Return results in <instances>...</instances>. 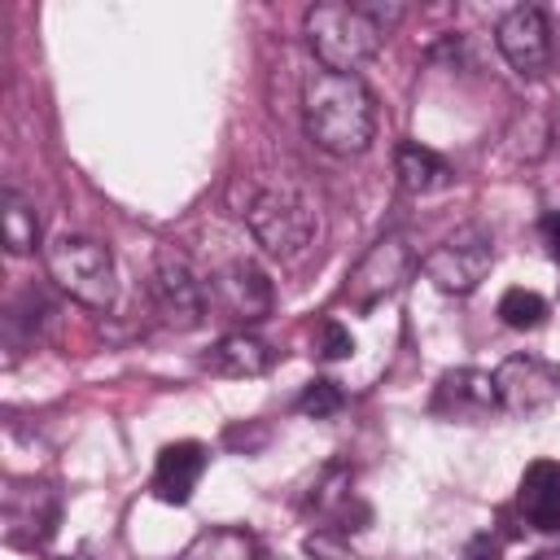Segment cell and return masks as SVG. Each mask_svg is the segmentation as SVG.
<instances>
[{"instance_id":"cell-23","label":"cell","mask_w":560,"mask_h":560,"mask_svg":"<svg viewBox=\"0 0 560 560\" xmlns=\"http://www.w3.org/2000/svg\"><path fill=\"white\" fill-rule=\"evenodd\" d=\"M464 560H499V547L490 542V534H481V538H472V542H468Z\"/></svg>"},{"instance_id":"cell-16","label":"cell","mask_w":560,"mask_h":560,"mask_svg":"<svg viewBox=\"0 0 560 560\" xmlns=\"http://www.w3.org/2000/svg\"><path fill=\"white\" fill-rule=\"evenodd\" d=\"M394 171H398V184L411 197H424V192H438V188L451 184V166L433 149H424L420 140H402L394 149Z\"/></svg>"},{"instance_id":"cell-27","label":"cell","mask_w":560,"mask_h":560,"mask_svg":"<svg viewBox=\"0 0 560 560\" xmlns=\"http://www.w3.org/2000/svg\"><path fill=\"white\" fill-rule=\"evenodd\" d=\"M52 560H66V556H52Z\"/></svg>"},{"instance_id":"cell-13","label":"cell","mask_w":560,"mask_h":560,"mask_svg":"<svg viewBox=\"0 0 560 560\" xmlns=\"http://www.w3.org/2000/svg\"><path fill=\"white\" fill-rule=\"evenodd\" d=\"M516 508H521L529 529H538V534H556L560 529V464L556 459H534L521 472Z\"/></svg>"},{"instance_id":"cell-17","label":"cell","mask_w":560,"mask_h":560,"mask_svg":"<svg viewBox=\"0 0 560 560\" xmlns=\"http://www.w3.org/2000/svg\"><path fill=\"white\" fill-rule=\"evenodd\" d=\"M0 236H4V249L9 254H35L39 249L35 206L13 184H4V192H0Z\"/></svg>"},{"instance_id":"cell-26","label":"cell","mask_w":560,"mask_h":560,"mask_svg":"<svg viewBox=\"0 0 560 560\" xmlns=\"http://www.w3.org/2000/svg\"><path fill=\"white\" fill-rule=\"evenodd\" d=\"M556 131H560V105H556Z\"/></svg>"},{"instance_id":"cell-25","label":"cell","mask_w":560,"mask_h":560,"mask_svg":"<svg viewBox=\"0 0 560 560\" xmlns=\"http://www.w3.org/2000/svg\"><path fill=\"white\" fill-rule=\"evenodd\" d=\"M525 560H560V551H534V556H525Z\"/></svg>"},{"instance_id":"cell-22","label":"cell","mask_w":560,"mask_h":560,"mask_svg":"<svg viewBox=\"0 0 560 560\" xmlns=\"http://www.w3.org/2000/svg\"><path fill=\"white\" fill-rule=\"evenodd\" d=\"M306 556H311V560H359L354 551L341 547L337 534H311V538H306Z\"/></svg>"},{"instance_id":"cell-20","label":"cell","mask_w":560,"mask_h":560,"mask_svg":"<svg viewBox=\"0 0 560 560\" xmlns=\"http://www.w3.org/2000/svg\"><path fill=\"white\" fill-rule=\"evenodd\" d=\"M341 402H346L341 385L319 376V381H311V385L302 389V398H298V411H302V416H311V420H324V416L341 411Z\"/></svg>"},{"instance_id":"cell-15","label":"cell","mask_w":560,"mask_h":560,"mask_svg":"<svg viewBox=\"0 0 560 560\" xmlns=\"http://www.w3.org/2000/svg\"><path fill=\"white\" fill-rule=\"evenodd\" d=\"M271 363H276V350H271L267 341H258L254 332H245V328L219 337V341L210 346V354L201 359V368H206L210 376H228V381L262 376V372H271Z\"/></svg>"},{"instance_id":"cell-7","label":"cell","mask_w":560,"mask_h":560,"mask_svg":"<svg viewBox=\"0 0 560 560\" xmlns=\"http://www.w3.org/2000/svg\"><path fill=\"white\" fill-rule=\"evenodd\" d=\"M494 267V245L481 228H459L451 236H442L424 258H420V271L442 289V293H472Z\"/></svg>"},{"instance_id":"cell-24","label":"cell","mask_w":560,"mask_h":560,"mask_svg":"<svg viewBox=\"0 0 560 560\" xmlns=\"http://www.w3.org/2000/svg\"><path fill=\"white\" fill-rule=\"evenodd\" d=\"M542 241H547L551 258L560 262V214H547V219H542Z\"/></svg>"},{"instance_id":"cell-18","label":"cell","mask_w":560,"mask_h":560,"mask_svg":"<svg viewBox=\"0 0 560 560\" xmlns=\"http://www.w3.org/2000/svg\"><path fill=\"white\" fill-rule=\"evenodd\" d=\"M184 560H258V542L249 529L236 525H219L192 538V547L184 551Z\"/></svg>"},{"instance_id":"cell-10","label":"cell","mask_w":560,"mask_h":560,"mask_svg":"<svg viewBox=\"0 0 560 560\" xmlns=\"http://www.w3.org/2000/svg\"><path fill=\"white\" fill-rule=\"evenodd\" d=\"M210 302L223 311V319L236 324H258L271 315V280L254 258H232L210 276Z\"/></svg>"},{"instance_id":"cell-12","label":"cell","mask_w":560,"mask_h":560,"mask_svg":"<svg viewBox=\"0 0 560 560\" xmlns=\"http://www.w3.org/2000/svg\"><path fill=\"white\" fill-rule=\"evenodd\" d=\"M499 407V394H494V376L481 372V368H451L438 376V389H433V402L429 411L442 416V420H481Z\"/></svg>"},{"instance_id":"cell-3","label":"cell","mask_w":560,"mask_h":560,"mask_svg":"<svg viewBox=\"0 0 560 560\" xmlns=\"http://www.w3.org/2000/svg\"><path fill=\"white\" fill-rule=\"evenodd\" d=\"M245 228L267 258L298 262L319 236V206L298 179H276L249 197Z\"/></svg>"},{"instance_id":"cell-8","label":"cell","mask_w":560,"mask_h":560,"mask_svg":"<svg viewBox=\"0 0 560 560\" xmlns=\"http://www.w3.org/2000/svg\"><path fill=\"white\" fill-rule=\"evenodd\" d=\"M494 394L508 416H534L560 398V363L542 354H508L494 372Z\"/></svg>"},{"instance_id":"cell-6","label":"cell","mask_w":560,"mask_h":560,"mask_svg":"<svg viewBox=\"0 0 560 560\" xmlns=\"http://www.w3.org/2000/svg\"><path fill=\"white\" fill-rule=\"evenodd\" d=\"M149 298H153V306H158L166 328L188 332V328H197L206 319L210 289L197 280V271H192L184 249L162 245L158 258H153V271H149Z\"/></svg>"},{"instance_id":"cell-2","label":"cell","mask_w":560,"mask_h":560,"mask_svg":"<svg viewBox=\"0 0 560 560\" xmlns=\"http://www.w3.org/2000/svg\"><path fill=\"white\" fill-rule=\"evenodd\" d=\"M402 18V4L381 0H324L306 9V39L319 57V70L354 74L363 61L376 57L394 22Z\"/></svg>"},{"instance_id":"cell-9","label":"cell","mask_w":560,"mask_h":560,"mask_svg":"<svg viewBox=\"0 0 560 560\" xmlns=\"http://www.w3.org/2000/svg\"><path fill=\"white\" fill-rule=\"evenodd\" d=\"M494 44L503 52V61L521 74V79H538L547 74L551 57H556V35H551V22L538 4H516L499 18L494 26Z\"/></svg>"},{"instance_id":"cell-4","label":"cell","mask_w":560,"mask_h":560,"mask_svg":"<svg viewBox=\"0 0 560 560\" xmlns=\"http://www.w3.org/2000/svg\"><path fill=\"white\" fill-rule=\"evenodd\" d=\"M44 267L61 293H70L88 311H109L118 298V271L109 245L83 232H57L44 245Z\"/></svg>"},{"instance_id":"cell-11","label":"cell","mask_w":560,"mask_h":560,"mask_svg":"<svg viewBox=\"0 0 560 560\" xmlns=\"http://www.w3.org/2000/svg\"><path fill=\"white\" fill-rule=\"evenodd\" d=\"M57 529V494L35 481H13L4 494V542L39 547Z\"/></svg>"},{"instance_id":"cell-5","label":"cell","mask_w":560,"mask_h":560,"mask_svg":"<svg viewBox=\"0 0 560 560\" xmlns=\"http://www.w3.org/2000/svg\"><path fill=\"white\" fill-rule=\"evenodd\" d=\"M420 267V258H416V249H411V241L407 236H381L359 262H354V271L346 276V302H350V311H359V315H368V311H376L385 298H394L402 284H407V276Z\"/></svg>"},{"instance_id":"cell-19","label":"cell","mask_w":560,"mask_h":560,"mask_svg":"<svg viewBox=\"0 0 560 560\" xmlns=\"http://www.w3.org/2000/svg\"><path fill=\"white\" fill-rule=\"evenodd\" d=\"M499 319H503L508 328H516V332L538 328V324L547 319V298L534 293V289H508V293L499 298Z\"/></svg>"},{"instance_id":"cell-1","label":"cell","mask_w":560,"mask_h":560,"mask_svg":"<svg viewBox=\"0 0 560 560\" xmlns=\"http://www.w3.org/2000/svg\"><path fill=\"white\" fill-rule=\"evenodd\" d=\"M302 127L315 149L354 158L376 136V96L359 74L315 70L302 83Z\"/></svg>"},{"instance_id":"cell-21","label":"cell","mask_w":560,"mask_h":560,"mask_svg":"<svg viewBox=\"0 0 560 560\" xmlns=\"http://www.w3.org/2000/svg\"><path fill=\"white\" fill-rule=\"evenodd\" d=\"M319 354H324V359H350V354H354L350 328H341L337 319H328V324L319 328Z\"/></svg>"},{"instance_id":"cell-14","label":"cell","mask_w":560,"mask_h":560,"mask_svg":"<svg viewBox=\"0 0 560 560\" xmlns=\"http://www.w3.org/2000/svg\"><path fill=\"white\" fill-rule=\"evenodd\" d=\"M206 446L201 442H171L158 451V464H153V494L162 503H188L201 472H206Z\"/></svg>"}]
</instances>
